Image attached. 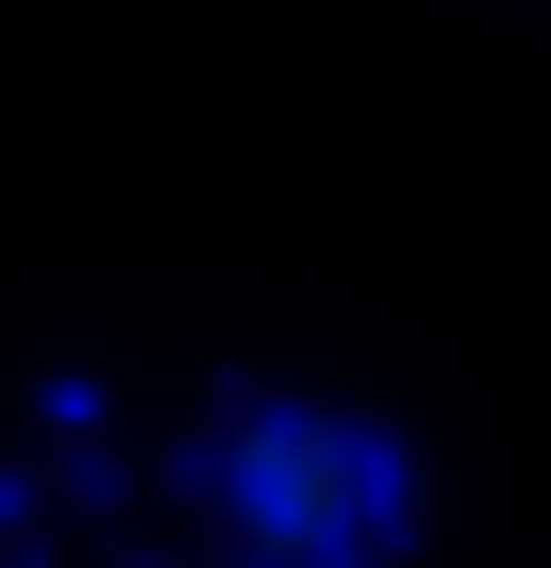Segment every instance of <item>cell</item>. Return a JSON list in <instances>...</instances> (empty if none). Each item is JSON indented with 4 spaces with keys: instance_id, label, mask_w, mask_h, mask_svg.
I'll return each mask as SVG.
<instances>
[{
    "instance_id": "6da1fadb",
    "label": "cell",
    "mask_w": 551,
    "mask_h": 568,
    "mask_svg": "<svg viewBox=\"0 0 551 568\" xmlns=\"http://www.w3.org/2000/svg\"><path fill=\"white\" fill-rule=\"evenodd\" d=\"M234 535L285 551V568L351 551L368 535V452L351 435H234Z\"/></svg>"
}]
</instances>
